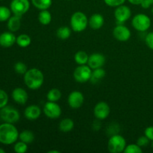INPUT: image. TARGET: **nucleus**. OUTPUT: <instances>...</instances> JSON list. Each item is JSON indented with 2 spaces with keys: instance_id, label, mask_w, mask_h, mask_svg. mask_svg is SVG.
<instances>
[{
  "instance_id": "obj_1",
  "label": "nucleus",
  "mask_w": 153,
  "mask_h": 153,
  "mask_svg": "<svg viewBox=\"0 0 153 153\" xmlns=\"http://www.w3.org/2000/svg\"><path fill=\"white\" fill-rule=\"evenodd\" d=\"M19 134L13 123H5L0 125V143L2 144H13L19 138Z\"/></svg>"
},
{
  "instance_id": "obj_2",
  "label": "nucleus",
  "mask_w": 153,
  "mask_h": 153,
  "mask_svg": "<svg viewBox=\"0 0 153 153\" xmlns=\"http://www.w3.org/2000/svg\"><path fill=\"white\" fill-rule=\"evenodd\" d=\"M44 76L43 73L37 68H31L24 74L25 85L31 90H37L43 85Z\"/></svg>"
},
{
  "instance_id": "obj_3",
  "label": "nucleus",
  "mask_w": 153,
  "mask_h": 153,
  "mask_svg": "<svg viewBox=\"0 0 153 153\" xmlns=\"http://www.w3.org/2000/svg\"><path fill=\"white\" fill-rule=\"evenodd\" d=\"M88 25V19L86 15L81 11L75 12L70 18V25L76 32H82L86 29Z\"/></svg>"
},
{
  "instance_id": "obj_4",
  "label": "nucleus",
  "mask_w": 153,
  "mask_h": 153,
  "mask_svg": "<svg viewBox=\"0 0 153 153\" xmlns=\"http://www.w3.org/2000/svg\"><path fill=\"white\" fill-rule=\"evenodd\" d=\"M126 147V141L123 136L114 134L108 142V149L111 153L123 152Z\"/></svg>"
},
{
  "instance_id": "obj_5",
  "label": "nucleus",
  "mask_w": 153,
  "mask_h": 153,
  "mask_svg": "<svg viewBox=\"0 0 153 153\" xmlns=\"http://www.w3.org/2000/svg\"><path fill=\"white\" fill-rule=\"evenodd\" d=\"M131 24L134 29L140 32H144L150 28L151 19L146 14L138 13L132 18Z\"/></svg>"
},
{
  "instance_id": "obj_6",
  "label": "nucleus",
  "mask_w": 153,
  "mask_h": 153,
  "mask_svg": "<svg viewBox=\"0 0 153 153\" xmlns=\"http://www.w3.org/2000/svg\"><path fill=\"white\" fill-rule=\"evenodd\" d=\"M0 117L4 122L14 123L19 120L20 115L17 109L6 105L0 110Z\"/></svg>"
},
{
  "instance_id": "obj_7",
  "label": "nucleus",
  "mask_w": 153,
  "mask_h": 153,
  "mask_svg": "<svg viewBox=\"0 0 153 153\" xmlns=\"http://www.w3.org/2000/svg\"><path fill=\"white\" fill-rule=\"evenodd\" d=\"M92 70L88 65H79L75 70L73 73V77L75 80L79 83H85L90 81L91 77Z\"/></svg>"
},
{
  "instance_id": "obj_8",
  "label": "nucleus",
  "mask_w": 153,
  "mask_h": 153,
  "mask_svg": "<svg viewBox=\"0 0 153 153\" xmlns=\"http://www.w3.org/2000/svg\"><path fill=\"white\" fill-rule=\"evenodd\" d=\"M30 8L28 0H12L10 4V9L12 13L16 16H22L28 12Z\"/></svg>"
},
{
  "instance_id": "obj_9",
  "label": "nucleus",
  "mask_w": 153,
  "mask_h": 153,
  "mask_svg": "<svg viewBox=\"0 0 153 153\" xmlns=\"http://www.w3.org/2000/svg\"><path fill=\"white\" fill-rule=\"evenodd\" d=\"M43 113L49 119H58L61 114V108L55 102H47L43 106Z\"/></svg>"
},
{
  "instance_id": "obj_10",
  "label": "nucleus",
  "mask_w": 153,
  "mask_h": 153,
  "mask_svg": "<svg viewBox=\"0 0 153 153\" xmlns=\"http://www.w3.org/2000/svg\"><path fill=\"white\" fill-rule=\"evenodd\" d=\"M131 16V10L128 6L120 5L114 10V16L117 24H123L130 19Z\"/></svg>"
},
{
  "instance_id": "obj_11",
  "label": "nucleus",
  "mask_w": 153,
  "mask_h": 153,
  "mask_svg": "<svg viewBox=\"0 0 153 153\" xmlns=\"http://www.w3.org/2000/svg\"><path fill=\"white\" fill-rule=\"evenodd\" d=\"M113 35L116 40L125 42L131 37V31L123 24H117L113 30Z\"/></svg>"
},
{
  "instance_id": "obj_12",
  "label": "nucleus",
  "mask_w": 153,
  "mask_h": 153,
  "mask_svg": "<svg viewBox=\"0 0 153 153\" xmlns=\"http://www.w3.org/2000/svg\"><path fill=\"white\" fill-rule=\"evenodd\" d=\"M110 111V107L105 102H100L96 105L94 109V116L100 120L106 119L108 117Z\"/></svg>"
},
{
  "instance_id": "obj_13",
  "label": "nucleus",
  "mask_w": 153,
  "mask_h": 153,
  "mask_svg": "<svg viewBox=\"0 0 153 153\" xmlns=\"http://www.w3.org/2000/svg\"><path fill=\"white\" fill-rule=\"evenodd\" d=\"M84 95L82 92L78 91H73L68 97V104L70 108L73 109H77L82 107L84 103Z\"/></svg>"
},
{
  "instance_id": "obj_14",
  "label": "nucleus",
  "mask_w": 153,
  "mask_h": 153,
  "mask_svg": "<svg viewBox=\"0 0 153 153\" xmlns=\"http://www.w3.org/2000/svg\"><path fill=\"white\" fill-rule=\"evenodd\" d=\"M105 63V57L101 53H94L89 56L88 65L92 70L100 68L104 66Z\"/></svg>"
},
{
  "instance_id": "obj_15",
  "label": "nucleus",
  "mask_w": 153,
  "mask_h": 153,
  "mask_svg": "<svg viewBox=\"0 0 153 153\" xmlns=\"http://www.w3.org/2000/svg\"><path fill=\"white\" fill-rule=\"evenodd\" d=\"M16 41V37L11 31H5L0 34V46L4 48L11 47Z\"/></svg>"
},
{
  "instance_id": "obj_16",
  "label": "nucleus",
  "mask_w": 153,
  "mask_h": 153,
  "mask_svg": "<svg viewBox=\"0 0 153 153\" xmlns=\"http://www.w3.org/2000/svg\"><path fill=\"white\" fill-rule=\"evenodd\" d=\"M12 98L15 102L24 105L28 101V95L24 89L21 88H16L12 92Z\"/></svg>"
},
{
  "instance_id": "obj_17",
  "label": "nucleus",
  "mask_w": 153,
  "mask_h": 153,
  "mask_svg": "<svg viewBox=\"0 0 153 153\" xmlns=\"http://www.w3.org/2000/svg\"><path fill=\"white\" fill-rule=\"evenodd\" d=\"M41 114V109L35 105H31L25 109L24 115L25 118L29 120H35L38 119Z\"/></svg>"
},
{
  "instance_id": "obj_18",
  "label": "nucleus",
  "mask_w": 153,
  "mask_h": 153,
  "mask_svg": "<svg viewBox=\"0 0 153 153\" xmlns=\"http://www.w3.org/2000/svg\"><path fill=\"white\" fill-rule=\"evenodd\" d=\"M104 22L105 19L102 15L100 13H94L90 17L89 20H88V24L92 29L98 30L103 26Z\"/></svg>"
},
{
  "instance_id": "obj_19",
  "label": "nucleus",
  "mask_w": 153,
  "mask_h": 153,
  "mask_svg": "<svg viewBox=\"0 0 153 153\" xmlns=\"http://www.w3.org/2000/svg\"><path fill=\"white\" fill-rule=\"evenodd\" d=\"M21 26V16L14 15L10 16L7 20V28L11 32H15L19 29Z\"/></svg>"
},
{
  "instance_id": "obj_20",
  "label": "nucleus",
  "mask_w": 153,
  "mask_h": 153,
  "mask_svg": "<svg viewBox=\"0 0 153 153\" xmlns=\"http://www.w3.org/2000/svg\"><path fill=\"white\" fill-rule=\"evenodd\" d=\"M105 71L102 67L94 69L92 71V73H91V77L90 81L92 84H97L105 76Z\"/></svg>"
},
{
  "instance_id": "obj_21",
  "label": "nucleus",
  "mask_w": 153,
  "mask_h": 153,
  "mask_svg": "<svg viewBox=\"0 0 153 153\" xmlns=\"http://www.w3.org/2000/svg\"><path fill=\"white\" fill-rule=\"evenodd\" d=\"M73 128H74V122L70 118H64L59 123V129L63 132L71 131Z\"/></svg>"
},
{
  "instance_id": "obj_22",
  "label": "nucleus",
  "mask_w": 153,
  "mask_h": 153,
  "mask_svg": "<svg viewBox=\"0 0 153 153\" xmlns=\"http://www.w3.org/2000/svg\"><path fill=\"white\" fill-rule=\"evenodd\" d=\"M38 20L42 25H49L52 21V14L49 10H41L38 14Z\"/></svg>"
},
{
  "instance_id": "obj_23",
  "label": "nucleus",
  "mask_w": 153,
  "mask_h": 153,
  "mask_svg": "<svg viewBox=\"0 0 153 153\" xmlns=\"http://www.w3.org/2000/svg\"><path fill=\"white\" fill-rule=\"evenodd\" d=\"M89 59V55L85 51H79L75 54L74 60L76 64L79 65H85L87 64Z\"/></svg>"
},
{
  "instance_id": "obj_24",
  "label": "nucleus",
  "mask_w": 153,
  "mask_h": 153,
  "mask_svg": "<svg viewBox=\"0 0 153 153\" xmlns=\"http://www.w3.org/2000/svg\"><path fill=\"white\" fill-rule=\"evenodd\" d=\"M31 3L39 10H47L51 7L52 0H31Z\"/></svg>"
},
{
  "instance_id": "obj_25",
  "label": "nucleus",
  "mask_w": 153,
  "mask_h": 153,
  "mask_svg": "<svg viewBox=\"0 0 153 153\" xmlns=\"http://www.w3.org/2000/svg\"><path fill=\"white\" fill-rule=\"evenodd\" d=\"M19 138L21 141L27 143H31L34 140V134L29 130H25L19 134Z\"/></svg>"
},
{
  "instance_id": "obj_26",
  "label": "nucleus",
  "mask_w": 153,
  "mask_h": 153,
  "mask_svg": "<svg viewBox=\"0 0 153 153\" xmlns=\"http://www.w3.org/2000/svg\"><path fill=\"white\" fill-rule=\"evenodd\" d=\"M16 43L19 46L22 48H26L31 44V39L28 34H22L16 37Z\"/></svg>"
},
{
  "instance_id": "obj_27",
  "label": "nucleus",
  "mask_w": 153,
  "mask_h": 153,
  "mask_svg": "<svg viewBox=\"0 0 153 153\" xmlns=\"http://www.w3.org/2000/svg\"><path fill=\"white\" fill-rule=\"evenodd\" d=\"M56 35L61 40H67L71 35V30L67 26H61L57 30Z\"/></svg>"
},
{
  "instance_id": "obj_28",
  "label": "nucleus",
  "mask_w": 153,
  "mask_h": 153,
  "mask_svg": "<svg viewBox=\"0 0 153 153\" xmlns=\"http://www.w3.org/2000/svg\"><path fill=\"white\" fill-rule=\"evenodd\" d=\"M47 100L50 102H58V100L61 99V92L57 88H52L50 91L48 92L47 95Z\"/></svg>"
},
{
  "instance_id": "obj_29",
  "label": "nucleus",
  "mask_w": 153,
  "mask_h": 153,
  "mask_svg": "<svg viewBox=\"0 0 153 153\" xmlns=\"http://www.w3.org/2000/svg\"><path fill=\"white\" fill-rule=\"evenodd\" d=\"M11 10L5 6H0V22L8 20L10 17Z\"/></svg>"
},
{
  "instance_id": "obj_30",
  "label": "nucleus",
  "mask_w": 153,
  "mask_h": 153,
  "mask_svg": "<svg viewBox=\"0 0 153 153\" xmlns=\"http://www.w3.org/2000/svg\"><path fill=\"white\" fill-rule=\"evenodd\" d=\"M143 152V149L140 146L136 143H132V144H129L126 146V147L124 149L123 152L125 153H141Z\"/></svg>"
},
{
  "instance_id": "obj_31",
  "label": "nucleus",
  "mask_w": 153,
  "mask_h": 153,
  "mask_svg": "<svg viewBox=\"0 0 153 153\" xmlns=\"http://www.w3.org/2000/svg\"><path fill=\"white\" fill-rule=\"evenodd\" d=\"M13 149H14V152L16 153H25L28 150V146H27V143L22 141H19L15 143Z\"/></svg>"
},
{
  "instance_id": "obj_32",
  "label": "nucleus",
  "mask_w": 153,
  "mask_h": 153,
  "mask_svg": "<svg viewBox=\"0 0 153 153\" xmlns=\"http://www.w3.org/2000/svg\"><path fill=\"white\" fill-rule=\"evenodd\" d=\"M14 70L18 74L24 75L27 72L28 69H27V66L25 65V63L19 61V62H16L15 64Z\"/></svg>"
},
{
  "instance_id": "obj_33",
  "label": "nucleus",
  "mask_w": 153,
  "mask_h": 153,
  "mask_svg": "<svg viewBox=\"0 0 153 153\" xmlns=\"http://www.w3.org/2000/svg\"><path fill=\"white\" fill-rule=\"evenodd\" d=\"M8 102V96L7 93L0 89V109L7 105Z\"/></svg>"
},
{
  "instance_id": "obj_34",
  "label": "nucleus",
  "mask_w": 153,
  "mask_h": 153,
  "mask_svg": "<svg viewBox=\"0 0 153 153\" xmlns=\"http://www.w3.org/2000/svg\"><path fill=\"white\" fill-rule=\"evenodd\" d=\"M105 3L109 7H117L125 3L126 0H104Z\"/></svg>"
},
{
  "instance_id": "obj_35",
  "label": "nucleus",
  "mask_w": 153,
  "mask_h": 153,
  "mask_svg": "<svg viewBox=\"0 0 153 153\" xmlns=\"http://www.w3.org/2000/svg\"><path fill=\"white\" fill-rule=\"evenodd\" d=\"M149 141H150V140L146 135L141 136V137H140L137 140V144L142 148L148 146L149 143Z\"/></svg>"
},
{
  "instance_id": "obj_36",
  "label": "nucleus",
  "mask_w": 153,
  "mask_h": 153,
  "mask_svg": "<svg viewBox=\"0 0 153 153\" xmlns=\"http://www.w3.org/2000/svg\"><path fill=\"white\" fill-rule=\"evenodd\" d=\"M145 42L146 44L149 49L153 50V31L148 33L145 37Z\"/></svg>"
},
{
  "instance_id": "obj_37",
  "label": "nucleus",
  "mask_w": 153,
  "mask_h": 153,
  "mask_svg": "<svg viewBox=\"0 0 153 153\" xmlns=\"http://www.w3.org/2000/svg\"><path fill=\"white\" fill-rule=\"evenodd\" d=\"M144 135H146L151 141L153 140V126H149L145 129Z\"/></svg>"
},
{
  "instance_id": "obj_38",
  "label": "nucleus",
  "mask_w": 153,
  "mask_h": 153,
  "mask_svg": "<svg viewBox=\"0 0 153 153\" xmlns=\"http://www.w3.org/2000/svg\"><path fill=\"white\" fill-rule=\"evenodd\" d=\"M140 5L143 8H149L151 5H153V0H143L140 3Z\"/></svg>"
},
{
  "instance_id": "obj_39",
  "label": "nucleus",
  "mask_w": 153,
  "mask_h": 153,
  "mask_svg": "<svg viewBox=\"0 0 153 153\" xmlns=\"http://www.w3.org/2000/svg\"><path fill=\"white\" fill-rule=\"evenodd\" d=\"M131 4H134V5H138V4H140V3L142 2L143 0H128Z\"/></svg>"
},
{
  "instance_id": "obj_40",
  "label": "nucleus",
  "mask_w": 153,
  "mask_h": 153,
  "mask_svg": "<svg viewBox=\"0 0 153 153\" xmlns=\"http://www.w3.org/2000/svg\"><path fill=\"white\" fill-rule=\"evenodd\" d=\"M49 153H60V151L58 150H50L48 152Z\"/></svg>"
},
{
  "instance_id": "obj_41",
  "label": "nucleus",
  "mask_w": 153,
  "mask_h": 153,
  "mask_svg": "<svg viewBox=\"0 0 153 153\" xmlns=\"http://www.w3.org/2000/svg\"><path fill=\"white\" fill-rule=\"evenodd\" d=\"M0 153H5V151L3 149H1V148H0Z\"/></svg>"
},
{
  "instance_id": "obj_42",
  "label": "nucleus",
  "mask_w": 153,
  "mask_h": 153,
  "mask_svg": "<svg viewBox=\"0 0 153 153\" xmlns=\"http://www.w3.org/2000/svg\"><path fill=\"white\" fill-rule=\"evenodd\" d=\"M152 147L153 148V140L152 141Z\"/></svg>"
},
{
  "instance_id": "obj_43",
  "label": "nucleus",
  "mask_w": 153,
  "mask_h": 153,
  "mask_svg": "<svg viewBox=\"0 0 153 153\" xmlns=\"http://www.w3.org/2000/svg\"><path fill=\"white\" fill-rule=\"evenodd\" d=\"M152 13L153 14V7H152Z\"/></svg>"
}]
</instances>
